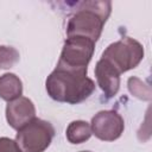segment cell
Listing matches in <instances>:
<instances>
[{"label":"cell","instance_id":"7a4b0ae2","mask_svg":"<svg viewBox=\"0 0 152 152\" xmlns=\"http://www.w3.org/2000/svg\"><path fill=\"white\" fill-rule=\"evenodd\" d=\"M110 12V1L91 0L80 2L68 19L66 37H84L96 43Z\"/></svg>","mask_w":152,"mask_h":152},{"label":"cell","instance_id":"8fae6325","mask_svg":"<svg viewBox=\"0 0 152 152\" xmlns=\"http://www.w3.org/2000/svg\"><path fill=\"white\" fill-rule=\"evenodd\" d=\"M19 61V52L12 46L0 45V69H10Z\"/></svg>","mask_w":152,"mask_h":152},{"label":"cell","instance_id":"3957f363","mask_svg":"<svg viewBox=\"0 0 152 152\" xmlns=\"http://www.w3.org/2000/svg\"><path fill=\"white\" fill-rule=\"evenodd\" d=\"M144 46L131 37H124L109 44L102 52L101 58L107 61L121 75L137 68L144 58Z\"/></svg>","mask_w":152,"mask_h":152},{"label":"cell","instance_id":"277c9868","mask_svg":"<svg viewBox=\"0 0 152 152\" xmlns=\"http://www.w3.org/2000/svg\"><path fill=\"white\" fill-rule=\"evenodd\" d=\"M95 43L84 37H68L56 68L88 72V64L94 55Z\"/></svg>","mask_w":152,"mask_h":152},{"label":"cell","instance_id":"52a82bcc","mask_svg":"<svg viewBox=\"0 0 152 152\" xmlns=\"http://www.w3.org/2000/svg\"><path fill=\"white\" fill-rule=\"evenodd\" d=\"M34 118L36 107L28 97L20 96L6 106V120L13 129H20Z\"/></svg>","mask_w":152,"mask_h":152},{"label":"cell","instance_id":"4fadbf2b","mask_svg":"<svg viewBox=\"0 0 152 152\" xmlns=\"http://www.w3.org/2000/svg\"><path fill=\"white\" fill-rule=\"evenodd\" d=\"M0 152H23V150L15 140L7 137H0Z\"/></svg>","mask_w":152,"mask_h":152},{"label":"cell","instance_id":"6da1fadb","mask_svg":"<svg viewBox=\"0 0 152 152\" xmlns=\"http://www.w3.org/2000/svg\"><path fill=\"white\" fill-rule=\"evenodd\" d=\"M48 95L57 101L77 104L87 100L95 90V83L87 72L56 68L45 81Z\"/></svg>","mask_w":152,"mask_h":152},{"label":"cell","instance_id":"30bf717a","mask_svg":"<svg viewBox=\"0 0 152 152\" xmlns=\"http://www.w3.org/2000/svg\"><path fill=\"white\" fill-rule=\"evenodd\" d=\"M91 128L87 121L83 120H75L71 121L65 131V137L70 144H82L90 139L91 137Z\"/></svg>","mask_w":152,"mask_h":152},{"label":"cell","instance_id":"ba28073f","mask_svg":"<svg viewBox=\"0 0 152 152\" xmlns=\"http://www.w3.org/2000/svg\"><path fill=\"white\" fill-rule=\"evenodd\" d=\"M95 76L97 86L107 99L114 97L120 89V74L107 61L100 58L95 65Z\"/></svg>","mask_w":152,"mask_h":152},{"label":"cell","instance_id":"5b68a950","mask_svg":"<svg viewBox=\"0 0 152 152\" xmlns=\"http://www.w3.org/2000/svg\"><path fill=\"white\" fill-rule=\"evenodd\" d=\"M55 137L53 126L43 119L34 118L18 129L15 141L23 152H44Z\"/></svg>","mask_w":152,"mask_h":152},{"label":"cell","instance_id":"9c48e42d","mask_svg":"<svg viewBox=\"0 0 152 152\" xmlns=\"http://www.w3.org/2000/svg\"><path fill=\"white\" fill-rule=\"evenodd\" d=\"M23 95V82L13 72L0 76V99L11 102Z\"/></svg>","mask_w":152,"mask_h":152},{"label":"cell","instance_id":"8992f818","mask_svg":"<svg viewBox=\"0 0 152 152\" xmlns=\"http://www.w3.org/2000/svg\"><path fill=\"white\" fill-rule=\"evenodd\" d=\"M91 133L102 141H114L125 129L122 116L115 110H100L91 118Z\"/></svg>","mask_w":152,"mask_h":152},{"label":"cell","instance_id":"5bb4252c","mask_svg":"<svg viewBox=\"0 0 152 152\" xmlns=\"http://www.w3.org/2000/svg\"><path fill=\"white\" fill-rule=\"evenodd\" d=\"M81 152H91V151H81Z\"/></svg>","mask_w":152,"mask_h":152},{"label":"cell","instance_id":"7c38bea8","mask_svg":"<svg viewBox=\"0 0 152 152\" xmlns=\"http://www.w3.org/2000/svg\"><path fill=\"white\" fill-rule=\"evenodd\" d=\"M128 89L134 96H137L141 100H147V101L151 100L150 88L147 86L142 84V82L137 77H131L128 80Z\"/></svg>","mask_w":152,"mask_h":152}]
</instances>
